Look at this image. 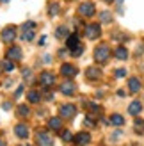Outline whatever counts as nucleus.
<instances>
[{"label":"nucleus","mask_w":144,"mask_h":146,"mask_svg":"<svg viewBox=\"0 0 144 146\" xmlns=\"http://www.w3.org/2000/svg\"><path fill=\"white\" fill-rule=\"evenodd\" d=\"M21 93H23V86H20L18 89L14 91V96H16V98H18V96H21Z\"/></svg>","instance_id":"30"},{"label":"nucleus","mask_w":144,"mask_h":146,"mask_svg":"<svg viewBox=\"0 0 144 146\" xmlns=\"http://www.w3.org/2000/svg\"><path fill=\"white\" fill-rule=\"evenodd\" d=\"M61 137H62V141H73V134H71L69 130H64L61 134Z\"/></svg>","instance_id":"27"},{"label":"nucleus","mask_w":144,"mask_h":146,"mask_svg":"<svg viewBox=\"0 0 144 146\" xmlns=\"http://www.w3.org/2000/svg\"><path fill=\"white\" fill-rule=\"evenodd\" d=\"M59 112H61V118L71 119V118H75V114H77V107L73 104H66V105H62L59 109Z\"/></svg>","instance_id":"3"},{"label":"nucleus","mask_w":144,"mask_h":146,"mask_svg":"<svg viewBox=\"0 0 144 146\" xmlns=\"http://www.w3.org/2000/svg\"><path fill=\"white\" fill-rule=\"evenodd\" d=\"M59 9H61V7H59V4L52 2V4L48 5V14H50V16H57V14H59Z\"/></svg>","instance_id":"21"},{"label":"nucleus","mask_w":144,"mask_h":146,"mask_svg":"<svg viewBox=\"0 0 144 146\" xmlns=\"http://www.w3.org/2000/svg\"><path fill=\"white\" fill-rule=\"evenodd\" d=\"M48 127L52 128V130H61V127H62L61 118H52V119L48 121Z\"/></svg>","instance_id":"16"},{"label":"nucleus","mask_w":144,"mask_h":146,"mask_svg":"<svg viewBox=\"0 0 144 146\" xmlns=\"http://www.w3.org/2000/svg\"><path fill=\"white\" fill-rule=\"evenodd\" d=\"M0 146H5V141H2V139H0Z\"/></svg>","instance_id":"34"},{"label":"nucleus","mask_w":144,"mask_h":146,"mask_svg":"<svg viewBox=\"0 0 144 146\" xmlns=\"http://www.w3.org/2000/svg\"><path fill=\"white\" fill-rule=\"evenodd\" d=\"M82 52H84V46H82V45H78L77 48H73V50H71V54H73V55H80Z\"/></svg>","instance_id":"28"},{"label":"nucleus","mask_w":144,"mask_h":146,"mask_svg":"<svg viewBox=\"0 0 144 146\" xmlns=\"http://www.w3.org/2000/svg\"><path fill=\"white\" fill-rule=\"evenodd\" d=\"M128 87H130L132 93H137L141 89V80L139 78H130V82H128Z\"/></svg>","instance_id":"15"},{"label":"nucleus","mask_w":144,"mask_h":146,"mask_svg":"<svg viewBox=\"0 0 144 146\" xmlns=\"http://www.w3.org/2000/svg\"><path fill=\"white\" fill-rule=\"evenodd\" d=\"M128 112L133 114V116H137L141 112V104H139V102H132L130 107H128Z\"/></svg>","instance_id":"19"},{"label":"nucleus","mask_w":144,"mask_h":146,"mask_svg":"<svg viewBox=\"0 0 144 146\" xmlns=\"http://www.w3.org/2000/svg\"><path fill=\"white\" fill-rule=\"evenodd\" d=\"M94 11H96V7H94V4L92 2H84V4H80V7H78V13L82 14V16H94Z\"/></svg>","instance_id":"5"},{"label":"nucleus","mask_w":144,"mask_h":146,"mask_svg":"<svg viewBox=\"0 0 144 146\" xmlns=\"http://www.w3.org/2000/svg\"><path fill=\"white\" fill-rule=\"evenodd\" d=\"M109 57H110V48H109V45H100V46H96V50H94V61L98 64H105L107 61H109Z\"/></svg>","instance_id":"1"},{"label":"nucleus","mask_w":144,"mask_h":146,"mask_svg":"<svg viewBox=\"0 0 144 146\" xmlns=\"http://www.w3.org/2000/svg\"><path fill=\"white\" fill-rule=\"evenodd\" d=\"M21 39H23V41H30V39H34V29L21 31Z\"/></svg>","instance_id":"22"},{"label":"nucleus","mask_w":144,"mask_h":146,"mask_svg":"<svg viewBox=\"0 0 144 146\" xmlns=\"http://www.w3.org/2000/svg\"><path fill=\"white\" fill-rule=\"evenodd\" d=\"M21 55H23V52H21L20 46H11L9 50H7V59L9 61H20Z\"/></svg>","instance_id":"8"},{"label":"nucleus","mask_w":144,"mask_h":146,"mask_svg":"<svg viewBox=\"0 0 144 146\" xmlns=\"http://www.w3.org/2000/svg\"><path fill=\"white\" fill-rule=\"evenodd\" d=\"M55 38H59V39L68 38V29L66 27H59V29H57V32H55Z\"/></svg>","instance_id":"24"},{"label":"nucleus","mask_w":144,"mask_h":146,"mask_svg":"<svg viewBox=\"0 0 144 146\" xmlns=\"http://www.w3.org/2000/svg\"><path fill=\"white\" fill-rule=\"evenodd\" d=\"M2 109H4V111H9V109H11V104H9V102H4V104H2Z\"/></svg>","instance_id":"32"},{"label":"nucleus","mask_w":144,"mask_h":146,"mask_svg":"<svg viewBox=\"0 0 144 146\" xmlns=\"http://www.w3.org/2000/svg\"><path fill=\"white\" fill-rule=\"evenodd\" d=\"M0 66H2L4 71H13V70H14V62L9 61V59H5V61H2V64H0Z\"/></svg>","instance_id":"23"},{"label":"nucleus","mask_w":144,"mask_h":146,"mask_svg":"<svg viewBox=\"0 0 144 146\" xmlns=\"http://www.w3.org/2000/svg\"><path fill=\"white\" fill-rule=\"evenodd\" d=\"M14 132H16L18 137H21V139H25V137H28V127L23 125V123H20V125L14 127Z\"/></svg>","instance_id":"12"},{"label":"nucleus","mask_w":144,"mask_h":146,"mask_svg":"<svg viewBox=\"0 0 144 146\" xmlns=\"http://www.w3.org/2000/svg\"><path fill=\"white\" fill-rule=\"evenodd\" d=\"M43 59H45V62H52V57H50V55H45Z\"/></svg>","instance_id":"33"},{"label":"nucleus","mask_w":144,"mask_h":146,"mask_svg":"<svg viewBox=\"0 0 144 146\" xmlns=\"http://www.w3.org/2000/svg\"><path fill=\"white\" fill-rule=\"evenodd\" d=\"M14 38H16V27L14 25H9L2 31V41L4 43H13Z\"/></svg>","instance_id":"4"},{"label":"nucleus","mask_w":144,"mask_h":146,"mask_svg":"<svg viewBox=\"0 0 144 146\" xmlns=\"http://www.w3.org/2000/svg\"><path fill=\"white\" fill-rule=\"evenodd\" d=\"M100 18H102V21H103V23H110V21H112L110 13H107V11H103L102 14H100Z\"/></svg>","instance_id":"26"},{"label":"nucleus","mask_w":144,"mask_h":146,"mask_svg":"<svg viewBox=\"0 0 144 146\" xmlns=\"http://www.w3.org/2000/svg\"><path fill=\"white\" fill-rule=\"evenodd\" d=\"M36 141H38V146H54V139L52 135L45 130H39L38 135H36Z\"/></svg>","instance_id":"2"},{"label":"nucleus","mask_w":144,"mask_h":146,"mask_svg":"<svg viewBox=\"0 0 144 146\" xmlns=\"http://www.w3.org/2000/svg\"><path fill=\"white\" fill-rule=\"evenodd\" d=\"M61 73L64 77H68V78H73L78 71H77L75 66H71V64H62V66H61Z\"/></svg>","instance_id":"10"},{"label":"nucleus","mask_w":144,"mask_h":146,"mask_svg":"<svg viewBox=\"0 0 144 146\" xmlns=\"http://www.w3.org/2000/svg\"><path fill=\"white\" fill-rule=\"evenodd\" d=\"M18 116H28V112H30V111H28V107L27 105H18Z\"/></svg>","instance_id":"25"},{"label":"nucleus","mask_w":144,"mask_h":146,"mask_svg":"<svg viewBox=\"0 0 144 146\" xmlns=\"http://www.w3.org/2000/svg\"><path fill=\"white\" fill-rule=\"evenodd\" d=\"M55 82V77L52 75V73H48V71H43L41 75H39V84L41 86H45V87H50Z\"/></svg>","instance_id":"7"},{"label":"nucleus","mask_w":144,"mask_h":146,"mask_svg":"<svg viewBox=\"0 0 144 146\" xmlns=\"http://www.w3.org/2000/svg\"><path fill=\"white\" fill-rule=\"evenodd\" d=\"M73 139H75V143H77L78 146H85V144H89L91 135H89V132H80V134H77Z\"/></svg>","instance_id":"9"},{"label":"nucleus","mask_w":144,"mask_h":146,"mask_svg":"<svg viewBox=\"0 0 144 146\" xmlns=\"http://www.w3.org/2000/svg\"><path fill=\"white\" fill-rule=\"evenodd\" d=\"M100 34H102V31H100V25H98V23H91V25L85 27V36H87L89 39L100 38Z\"/></svg>","instance_id":"6"},{"label":"nucleus","mask_w":144,"mask_h":146,"mask_svg":"<svg viewBox=\"0 0 144 146\" xmlns=\"http://www.w3.org/2000/svg\"><path fill=\"white\" fill-rule=\"evenodd\" d=\"M114 55H116L118 59H126V57H128V50L125 46H118L116 52H114Z\"/></svg>","instance_id":"17"},{"label":"nucleus","mask_w":144,"mask_h":146,"mask_svg":"<svg viewBox=\"0 0 144 146\" xmlns=\"http://www.w3.org/2000/svg\"><path fill=\"white\" fill-rule=\"evenodd\" d=\"M114 73H116V77H125L126 75V70H116Z\"/></svg>","instance_id":"29"},{"label":"nucleus","mask_w":144,"mask_h":146,"mask_svg":"<svg viewBox=\"0 0 144 146\" xmlns=\"http://www.w3.org/2000/svg\"><path fill=\"white\" fill-rule=\"evenodd\" d=\"M110 123H112V125H123V123H125V118H123V116H119V114H112L110 116V119H109Z\"/></svg>","instance_id":"20"},{"label":"nucleus","mask_w":144,"mask_h":146,"mask_svg":"<svg viewBox=\"0 0 144 146\" xmlns=\"http://www.w3.org/2000/svg\"><path fill=\"white\" fill-rule=\"evenodd\" d=\"M23 77H25L27 80L30 78V70H28V68H25V70H23Z\"/></svg>","instance_id":"31"},{"label":"nucleus","mask_w":144,"mask_h":146,"mask_svg":"<svg viewBox=\"0 0 144 146\" xmlns=\"http://www.w3.org/2000/svg\"><path fill=\"white\" fill-rule=\"evenodd\" d=\"M27 98H28V102H30V104H38V102L41 100V94L36 91V89H32V91H28Z\"/></svg>","instance_id":"14"},{"label":"nucleus","mask_w":144,"mask_h":146,"mask_svg":"<svg viewBox=\"0 0 144 146\" xmlns=\"http://www.w3.org/2000/svg\"><path fill=\"white\" fill-rule=\"evenodd\" d=\"M80 43H78V36L77 34H71V36H68L66 38V46L69 48V50H73V48H77Z\"/></svg>","instance_id":"13"},{"label":"nucleus","mask_w":144,"mask_h":146,"mask_svg":"<svg viewBox=\"0 0 144 146\" xmlns=\"http://www.w3.org/2000/svg\"><path fill=\"white\" fill-rule=\"evenodd\" d=\"M75 84L71 82V80H68V82H64L62 86H61V91L64 93V94H68V96H71V94H75Z\"/></svg>","instance_id":"11"},{"label":"nucleus","mask_w":144,"mask_h":146,"mask_svg":"<svg viewBox=\"0 0 144 146\" xmlns=\"http://www.w3.org/2000/svg\"><path fill=\"white\" fill-rule=\"evenodd\" d=\"M85 73H87V77L89 78H100V75H102V71H100V68H87V71H85Z\"/></svg>","instance_id":"18"},{"label":"nucleus","mask_w":144,"mask_h":146,"mask_svg":"<svg viewBox=\"0 0 144 146\" xmlns=\"http://www.w3.org/2000/svg\"><path fill=\"white\" fill-rule=\"evenodd\" d=\"M105 2H110V0H105Z\"/></svg>","instance_id":"36"},{"label":"nucleus","mask_w":144,"mask_h":146,"mask_svg":"<svg viewBox=\"0 0 144 146\" xmlns=\"http://www.w3.org/2000/svg\"><path fill=\"white\" fill-rule=\"evenodd\" d=\"M2 2H4V4H7V2H9V0H2Z\"/></svg>","instance_id":"35"}]
</instances>
